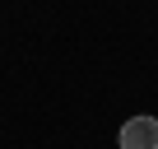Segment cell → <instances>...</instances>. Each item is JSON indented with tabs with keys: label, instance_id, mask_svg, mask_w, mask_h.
I'll use <instances>...</instances> for the list:
<instances>
[{
	"label": "cell",
	"instance_id": "obj_1",
	"mask_svg": "<svg viewBox=\"0 0 158 149\" xmlns=\"http://www.w3.org/2000/svg\"><path fill=\"white\" fill-rule=\"evenodd\" d=\"M121 149H158V117H130L121 126Z\"/></svg>",
	"mask_w": 158,
	"mask_h": 149
}]
</instances>
